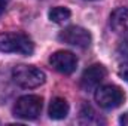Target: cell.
I'll return each mask as SVG.
<instances>
[{"label": "cell", "mask_w": 128, "mask_h": 126, "mask_svg": "<svg viewBox=\"0 0 128 126\" xmlns=\"http://www.w3.org/2000/svg\"><path fill=\"white\" fill-rule=\"evenodd\" d=\"M0 51L8 54L32 55L34 52V43L24 33H2L0 34Z\"/></svg>", "instance_id": "obj_1"}, {"label": "cell", "mask_w": 128, "mask_h": 126, "mask_svg": "<svg viewBox=\"0 0 128 126\" xmlns=\"http://www.w3.org/2000/svg\"><path fill=\"white\" fill-rule=\"evenodd\" d=\"M14 82L26 89H33L45 83V73L34 65H16L12 70Z\"/></svg>", "instance_id": "obj_2"}, {"label": "cell", "mask_w": 128, "mask_h": 126, "mask_svg": "<svg viewBox=\"0 0 128 126\" xmlns=\"http://www.w3.org/2000/svg\"><path fill=\"white\" fill-rule=\"evenodd\" d=\"M42 98L37 95H24L18 98V101L14 105V114L24 120H33L39 117L42 111Z\"/></svg>", "instance_id": "obj_3"}, {"label": "cell", "mask_w": 128, "mask_h": 126, "mask_svg": "<svg viewBox=\"0 0 128 126\" xmlns=\"http://www.w3.org/2000/svg\"><path fill=\"white\" fill-rule=\"evenodd\" d=\"M94 96H96L97 104L101 108H106V110H112V108L119 107L124 102V99H125L124 91L119 86H115V85L98 86L96 89V95Z\"/></svg>", "instance_id": "obj_4"}, {"label": "cell", "mask_w": 128, "mask_h": 126, "mask_svg": "<svg viewBox=\"0 0 128 126\" xmlns=\"http://www.w3.org/2000/svg\"><path fill=\"white\" fill-rule=\"evenodd\" d=\"M60 42H63L66 45L70 46H76V48H88L91 45V33L82 27H67L66 30L60 33L58 36Z\"/></svg>", "instance_id": "obj_5"}, {"label": "cell", "mask_w": 128, "mask_h": 126, "mask_svg": "<svg viewBox=\"0 0 128 126\" xmlns=\"http://www.w3.org/2000/svg\"><path fill=\"white\" fill-rule=\"evenodd\" d=\"M49 64L54 67L55 71L61 73V74H72L76 70L78 65V58L76 55H73L72 52L67 51H58L55 54L51 55Z\"/></svg>", "instance_id": "obj_6"}, {"label": "cell", "mask_w": 128, "mask_h": 126, "mask_svg": "<svg viewBox=\"0 0 128 126\" xmlns=\"http://www.w3.org/2000/svg\"><path fill=\"white\" fill-rule=\"evenodd\" d=\"M106 76H107V71H106V68L103 65H100V64L91 65L84 71V74L80 77V88L84 91H86V92L94 91L106 79Z\"/></svg>", "instance_id": "obj_7"}, {"label": "cell", "mask_w": 128, "mask_h": 126, "mask_svg": "<svg viewBox=\"0 0 128 126\" xmlns=\"http://www.w3.org/2000/svg\"><path fill=\"white\" fill-rule=\"evenodd\" d=\"M110 27L118 34H128V7H118L112 12Z\"/></svg>", "instance_id": "obj_8"}, {"label": "cell", "mask_w": 128, "mask_h": 126, "mask_svg": "<svg viewBox=\"0 0 128 126\" xmlns=\"http://www.w3.org/2000/svg\"><path fill=\"white\" fill-rule=\"evenodd\" d=\"M68 114V104L64 98H54L49 104V117L54 120L66 119Z\"/></svg>", "instance_id": "obj_9"}, {"label": "cell", "mask_w": 128, "mask_h": 126, "mask_svg": "<svg viewBox=\"0 0 128 126\" xmlns=\"http://www.w3.org/2000/svg\"><path fill=\"white\" fill-rule=\"evenodd\" d=\"M80 123H85V125H98V123H104V120L100 119V116L92 110V107L84 105L82 110H80Z\"/></svg>", "instance_id": "obj_10"}, {"label": "cell", "mask_w": 128, "mask_h": 126, "mask_svg": "<svg viewBox=\"0 0 128 126\" xmlns=\"http://www.w3.org/2000/svg\"><path fill=\"white\" fill-rule=\"evenodd\" d=\"M70 10L67 7H63V6H57V7H52L49 10V19L55 24H63L66 21L70 19Z\"/></svg>", "instance_id": "obj_11"}, {"label": "cell", "mask_w": 128, "mask_h": 126, "mask_svg": "<svg viewBox=\"0 0 128 126\" xmlns=\"http://www.w3.org/2000/svg\"><path fill=\"white\" fill-rule=\"evenodd\" d=\"M118 57L124 61V63H128V34H125L124 40L119 43L118 46Z\"/></svg>", "instance_id": "obj_12"}, {"label": "cell", "mask_w": 128, "mask_h": 126, "mask_svg": "<svg viewBox=\"0 0 128 126\" xmlns=\"http://www.w3.org/2000/svg\"><path fill=\"white\" fill-rule=\"evenodd\" d=\"M119 123L124 125V126H128V111L127 113H124V114L119 117Z\"/></svg>", "instance_id": "obj_13"}, {"label": "cell", "mask_w": 128, "mask_h": 126, "mask_svg": "<svg viewBox=\"0 0 128 126\" xmlns=\"http://www.w3.org/2000/svg\"><path fill=\"white\" fill-rule=\"evenodd\" d=\"M121 76L128 80V63H125V65H122V70H121Z\"/></svg>", "instance_id": "obj_14"}, {"label": "cell", "mask_w": 128, "mask_h": 126, "mask_svg": "<svg viewBox=\"0 0 128 126\" xmlns=\"http://www.w3.org/2000/svg\"><path fill=\"white\" fill-rule=\"evenodd\" d=\"M9 1H10V0H0V15H2L3 12H4V9L8 7Z\"/></svg>", "instance_id": "obj_15"}]
</instances>
